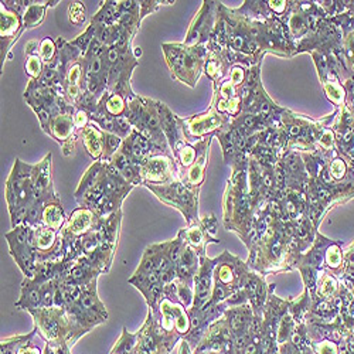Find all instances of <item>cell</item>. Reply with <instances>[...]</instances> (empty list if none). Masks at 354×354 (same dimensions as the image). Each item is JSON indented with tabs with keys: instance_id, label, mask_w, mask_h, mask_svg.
<instances>
[{
	"instance_id": "obj_1",
	"label": "cell",
	"mask_w": 354,
	"mask_h": 354,
	"mask_svg": "<svg viewBox=\"0 0 354 354\" xmlns=\"http://www.w3.org/2000/svg\"><path fill=\"white\" fill-rule=\"evenodd\" d=\"M37 174L39 163L28 165L20 159L15 160L5 186V197L13 228L24 224L33 200Z\"/></svg>"
},
{
	"instance_id": "obj_2",
	"label": "cell",
	"mask_w": 354,
	"mask_h": 354,
	"mask_svg": "<svg viewBox=\"0 0 354 354\" xmlns=\"http://www.w3.org/2000/svg\"><path fill=\"white\" fill-rule=\"evenodd\" d=\"M28 313L35 320L37 335L50 344H67L73 348L82 336L90 333L64 308H40Z\"/></svg>"
},
{
	"instance_id": "obj_3",
	"label": "cell",
	"mask_w": 354,
	"mask_h": 354,
	"mask_svg": "<svg viewBox=\"0 0 354 354\" xmlns=\"http://www.w3.org/2000/svg\"><path fill=\"white\" fill-rule=\"evenodd\" d=\"M97 281L94 279L85 286L67 285L68 297L66 310L86 330H93L100 324L108 322V310L98 297Z\"/></svg>"
},
{
	"instance_id": "obj_4",
	"label": "cell",
	"mask_w": 354,
	"mask_h": 354,
	"mask_svg": "<svg viewBox=\"0 0 354 354\" xmlns=\"http://www.w3.org/2000/svg\"><path fill=\"white\" fill-rule=\"evenodd\" d=\"M162 50L171 77L194 88L204 71L207 46L189 47L185 43H163Z\"/></svg>"
},
{
	"instance_id": "obj_5",
	"label": "cell",
	"mask_w": 354,
	"mask_h": 354,
	"mask_svg": "<svg viewBox=\"0 0 354 354\" xmlns=\"http://www.w3.org/2000/svg\"><path fill=\"white\" fill-rule=\"evenodd\" d=\"M104 63L106 71V91L121 94L128 100L136 97L132 90L131 80L139 60L133 54L132 44L124 47H105Z\"/></svg>"
},
{
	"instance_id": "obj_6",
	"label": "cell",
	"mask_w": 354,
	"mask_h": 354,
	"mask_svg": "<svg viewBox=\"0 0 354 354\" xmlns=\"http://www.w3.org/2000/svg\"><path fill=\"white\" fill-rule=\"evenodd\" d=\"M152 192L159 201L179 210L186 218L187 225L200 221L198 217V194L186 187L180 180H174L167 185H143Z\"/></svg>"
},
{
	"instance_id": "obj_7",
	"label": "cell",
	"mask_w": 354,
	"mask_h": 354,
	"mask_svg": "<svg viewBox=\"0 0 354 354\" xmlns=\"http://www.w3.org/2000/svg\"><path fill=\"white\" fill-rule=\"evenodd\" d=\"M135 354H170L182 336L165 330L152 310L147 312L142 329L136 333Z\"/></svg>"
},
{
	"instance_id": "obj_8",
	"label": "cell",
	"mask_w": 354,
	"mask_h": 354,
	"mask_svg": "<svg viewBox=\"0 0 354 354\" xmlns=\"http://www.w3.org/2000/svg\"><path fill=\"white\" fill-rule=\"evenodd\" d=\"M9 252L24 278H35L37 270V251L33 243V227L19 225L5 234Z\"/></svg>"
},
{
	"instance_id": "obj_9",
	"label": "cell",
	"mask_w": 354,
	"mask_h": 354,
	"mask_svg": "<svg viewBox=\"0 0 354 354\" xmlns=\"http://www.w3.org/2000/svg\"><path fill=\"white\" fill-rule=\"evenodd\" d=\"M128 282L143 295L152 313H158L159 305L163 299L165 285L162 283V279L153 267V262L146 254L142 255L139 267L128 279Z\"/></svg>"
},
{
	"instance_id": "obj_10",
	"label": "cell",
	"mask_w": 354,
	"mask_h": 354,
	"mask_svg": "<svg viewBox=\"0 0 354 354\" xmlns=\"http://www.w3.org/2000/svg\"><path fill=\"white\" fill-rule=\"evenodd\" d=\"M227 124V118L212 106L207 112L197 113L190 118H186V120H182V132L187 143H197L205 136L217 135L218 132H223L221 129H224Z\"/></svg>"
},
{
	"instance_id": "obj_11",
	"label": "cell",
	"mask_w": 354,
	"mask_h": 354,
	"mask_svg": "<svg viewBox=\"0 0 354 354\" xmlns=\"http://www.w3.org/2000/svg\"><path fill=\"white\" fill-rule=\"evenodd\" d=\"M143 185H167L180 180V173L171 155H153L140 165Z\"/></svg>"
},
{
	"instance_id": "obj_12",
	"label": "cell",
	"mask_w": 354,
	"mask_h": 354,
	"mask_svg": "<svg viewBox=\"0 0 354 354\" xmlns=\"http://www.w3.org/2000/svg\"><path fill=\"white\" fill-rule=\"evenodd\" d=\"M23 32V15L0 3V48H2L0 50V60H2V68L8 57H10L9 53L13 44L19 40Z\"/></svg>"
},
{
	"instance_id": "obj_13",
	"label": "cell",
	"mask_w": 354,
	"mask_h": 354,
	"mask_svg": "<svg viewBox=\"0 0 354 354\" xmlns=\"http://www.w3.org/2000/svg\"><path fill=\"white\" fill-rule=\"evenodd\" d=\"M153 315L159 320L160 326L165 330L179 335L182 336V339L192 329V322H190L187 309L183 305L173 302L167 298L162 299L158 313H153Z\"/></svg>"
},
{
	"instance_id": "obj_14",
	"label": "cell",
	"mask_w": 354,
	"mask_h": 354,
	"mask_svg": "<svg viewBox=\"0 0 354 354\" xmlns=\"http://www.w3.org/2000/svg\"><path fill=\"white\" fill-rule=\"evenodd\" d=\"M217 220L214 216L205 217L196 224L187 225L179 231L180 237L192 247L200 257L205 255V247L209 244H218L220 240L216 239Z\"/></svg>"
},
{
	"instance_id": "obj_15",
	"label": "cell",
	"mask_w": 354,
	"mask_h": 354,
	"mask_svg": "<svg viewBox=\"0 0 354 354\" xmlns=\"http://www.w3.org/2000/svg\"><path fill=\"white\" fill-rule=\"evenodd\" d=\"M216 6V2H203L198 13L193 19L189 32L185 40V44L189 47L194 46H204L205 43L209 44L213 30H214V16L213 9Z\"/></svg>"
},
{
	"instance_id": "obj_16",
	"label": "cell",
	"mask_w": 354,
	"mask_h": 354,
	"mask_svg": "<svg viewBox=\"0 0 354 354\" xmlns=\"http://www.w3.org/2000/svg\"><path fill=\"white\" fill-rule=\"evenodd\" d=\"M213 136L214 135L205 136L201 140H198L197 143H194L196 149H197L196 162L189 169L180 171V174H179L180 182L197 194L200 193V189L204 183V177H205L204 170H205V166H207V162H209V147H210Z\"/></svg>"
},
{
	"instance_id": "obj_17",
	"label": "cell",
	"mask_w": 354,
	"mask_h": 354,
	"mask_svg": "<svg viewBox=\"0 0 354 354\" xmlns=\"http://www.w3.org/2000/svg\"><path fill=\"white\" fill-rule=\"evenodd\" d=\"M74 115H57L51 118L50 122V131L48 136L55 139L63 147V155L66 158H70L75 152V145L80 138V132L77 131L74 125Z\"/></svg>"
},
{
	"instance_id": "obj_18",
	"label": "cell",
	"mask_w": 354,
	"mask_h": 354,
	"mask_svg": "<svg viewBox=\"0 0 354 354\" xmlns=\"http://www.w3.org/2000/svg\"><path fill=\"white\" fill-rule=\"evenodd\" d=\"M218 258L210 259L207 255L200 257V270L194 278V302L192 308H203L210 302L214 285V268L217 267Z\"/></svg>"
},
{
	"instance_id": "obj_19",
	"label": "cell",
	"mask_w": 354,
	"mask_h": 354,
	"mask_svg": "<svg viewBox=\"0 0 354 354\" xmlns=\"http://www.w3.org/2000/svg\"><path fill=\"white\" fill-rule=\"evenodd\" d=\"M33 243L39 262L57 261L62 258V237L58 231L39 224L33 227Z\"/></svg>"
},
{
	"instance_id": "obj_20",
	"label": "cell",
	"mask_w": 354,
	"mask_h": 354,
	"mask_svg": "<svg viewBox=\"0 0 354 354\" xmlns=\"http://www.w3.org/2000/svg\"><path fill=\"white\" fill-rule=\"evenodd\" d=\"M100 217L85 207H77L60 231L62 240H77L98 227Z\"/></svg>"
},
{
	"instance_id": "obj_21",
	"label": "cell",
	"mask_w": 354,
	"mask_h": 354,
	"mask_svg": "<svg viewBox=\"0 0 354 354\" xmlns=\"http://www.w3.org/2000/svg\"><path fill=\"white\" fill-rule=\"evenodd\" d=\"M155 105H156V109H158V113L160 118L162 129L167 138L171 153H174L182 145L186 143V140L183 138V132H182V118L173 113V111L162 101L155 100Z\"/></svg>"
},
{
	"instance_id": "obj_22",
	"label": "cell",
	"mask_w": 354,
	"mask_h": 354,
	"mask_svg": "<svg viewBox=\"0 0 354 354\" xmlns=\"http://www.w3.org/2000/svg\"><path fill=\"white\" fill-rule=\"evenodd\" d=\"M55 194L57 193L54 190V183H53V155L48 153L44 156L41 162H39V174L36 179L32 204L35 203L44 204Z\"/></svg>"
},
{
	"instance_id": "obj_23",
	"label": "cell",
	"mask_w": 354,
	"mask_h": 354,
	"mask_svg": "<svg viewBox=\"0 0 354 354\" xmlns=\"http://www.w3.org/2000/svg\"><path fill=\"white\" fill-rule=\"evenodd\" d=\"M100 275L102 274L95 265L88 261L85 257H81L71 263L64 282L73 286H85L94 279H98Z\"/></svg>"
},
{
	"instance_id": "obj_24",
	"label": "cell",
	"mask_w": 354,
	"mask_h": 354,
	"mask_svg": "<svg viewBox=\"0 0 354 354\" xmlns=\"http://www.w3.org/2000/svg\"><path fill=\"white\" fill-rule=\"evenodd\" d=\"M37 330L33 329L30 333L5 337L0 340V354H43L39 346L35 344Z\"/></svg>"
},
{
	"instance_id": "obj_25",
	"label": "cell",
	"mask_w": 354,
	"mask_h": 354,
	"mask_svg": "<svg viewBox=\"0 0 354 354\" xmlns=\"http://www.w3.org/2000/svg\"><path fill=\"white\" fill-rule=\"evenodd\" d=\"M15 308L26 312L43 308V283L24 278L20 288V298L15 304Z\"/></svg>"
},
{
	"instance_id": "obj_26",
	"label": "cell",
	"mask_w": 354,
	"mask_h": 354,
	"mask_svg": "<svg viewBox=\"0 0 354 354\" xmlns=\"http://www.w3.org/2000/svg\"><path fill=\"white\" fill-rule=\"evenodd\" d=\"M67 220H68V217L66 214V210L63 207L60 197L55 194L48 201H46L43 212H41V218H40L41 225L60 232L64 228Z\"/></svg>"
},
{
	"instance_id": "obj_27",
	"label": "cell",
	"mask_w": 354,
	"mask_h": 354,
	"mask_svg": "<svg viewBox=\"0 0 354 354\" xmlns=\"http://www.w3.org/2000/svg\"><path fill=\"white\" fill-rule=\"evenodd\" d=\"M84 149L93 159V162H102L104 158V132L91 122L85 129L80 132Z\"/></svg>"
},
{
	"instance_id": "obj_28",
	"label": "cell",
	"mask_w": 354,
	"mask_h": 354,
	"mask_svg": "<svg viewBox=\"0 0 354 354\" xmlns=\"http://www.w3.org/2000/svg\"><path fill=\"white\" fill-rule=\"evenodd\" d=\"M163 298H167L173 302L183 305L186 309H190L194 302V285L176 278L173 282L165 286Z\"/></svg>"
},
{
	"instance_id": "obj_29",
	"label": "cell",
	"mask_w": 354,
	"mask_h": 354,
	"mask_svg": "<svg viewBox=\"0 0 354 354\" xmlns=\"http://www.w3.org/2000/svg\"><path fill=\"white\" fill-rule=\"evenodd\" d=\"M60 2H35V0H26V9L23 12L24 30H30L43 24L46 19L47 9L55 8Z\"/></svg>"
},
{
	"instance_id": "obj_30",
	"label": "cell",
	"mask_w": 354,
	"mask_h": 354,
	"mask_svg": "<svg viewBox=\"0 0 354 354\" xmlns=\"http://www.w3.org/2000/svg\"><path fill=\"white\" fill-rule=\"evenodd\" d=\"M200 270V255L192 248L186 247L179 263L176 267V277L183 282L194 285V278Z\"/></svg>"
},
{
	"instance_id": "obj_31",
	"label": "cell",
	"mask_w": 354,
	"mask_h": 354,
	"mask_svg": "<svg viewBox=\"0 0 354 354\" xmlns=\"http://www.w3.org/2000/svg\"><path fill=\"white\" fill-rule=\"evenodd\" d=\"M113 165L118 170L121 171V174L125 177V180L135 186H143V179L140 174V166L135 162H132L121 149L115 153V156L109 162Z\"/></svg>"
},
{
	"instance_id": "obj_32",
	"label": "cell",
	"mask_w": 354,
	"mask_h": 354,
	"mask_svg": "<svg viewBox=\"0 0 354 354\" xmlns=\"http://www.w3.org/2000/svg\"><path fill=\"white\" fill-rule=\"evenodd\" d=\"M127 109H128V98H125L121 94L106 91L104 97L100 100L98 108L95 112L105 113L111 118H121V116H125Z\"/></svg>"
},
{
	"instance_id": "obj_33",
	"label": "cell",
	"mask_w": 354,
	"mask_h": 354,
	"mask_svg": "<svg viewBox=\"0 0 354 354\" xmlns=\"http://www.w3.org/2000/svg\"><path fill=\"white\" fill-rule=\"evenodd\" d=\"M26 54V64H24V71L26 74L30 77V80H39L46 68V64L39 55V44L36 41H30L26 46L24 50Z\"/></svg>"
},
{
	"instance_id": "obj_34",
	"label": "cell",
	"mask_w": 354,
	"mask_h": 354,
	"mask_svg": "<svg viewBox=\"0 0 354 354\" xmlns=\"http://www.w3.org/2000/svg\"><path fill=\"white\" fill-rule=\"evenodd\" d=\"M105 169V163L104 162H94L90 167L86 169V171L84 173L82 179L80 180V185L74 193V197H75V201H78L80 198H82L88 192H90L95 185L97 182L100 180V177L102 174Z\"/></svg>"
},
{
	"instance_id": "obj_35",
	"label": "cell",
	"mask_w": 354,
	"mask_h": 354,
	"mask_svg": "<svg viewBox=\"0 0 354 354\" xmlns=\"http://www.w3.org/2000/svg\"><path fill=\"white\" fill-rule=\"evenodd\" d=\"M121 17V2H100V10L91 17V23L98 26H113Z\"/></svg>"
},
{
	"instance_id": "obj_36",
	"label": "cell",
	"mask_w": 354,
	"mask_h": 354,
	"mask_svg": "<svg viewBox=\"0 0 354 354\" xmlns=\"http://www.w3.org/2000/svg\"><path fill=\"white\" fill-rule=\"evenodd\" d=\"M173 158L177 163V167H179V173L189 169L196 162V158H197L196 146L186 142L173 153Z\"/></svg>"
},
{
	"instance_id": "obj_37",
	"label": "cell",
	"mask_w": 354,
	"mask_h": 354,
	"mask_svg": "<svg viewBox=\"0 0 354 354\" xmlns=\"http://www.w3.org/2000/svg\"><path fill=\"white\" fill-rule=\"evenodd\" d=\"M136 343H138L136 333H129L128 329L124 328L120 340L115 343L109 354H135Z\"/></svg>"
},
{
	"instance_id": "obj_38",
	"label": "cell",
	"mask_w": 354,
	"mask_h": 354,
	"mask_svg": "<svg viewBox=\"0 0 354 354\" xmlns=\"http://www.w3.org/2000/svg\"><path fill=\"white\" fill-rule=\"evenodd\" d=\"M39 55L46 66H53L58 60V46L51 37H44L39 46Z\"/></svg>"
},
{
	"instance_id": "obj_39",
	"label": "cell",
	"mask_w": 354,
	"mask_h": 354,
	"mask_svg": "<svg viewBox=\"0 0 354 354\" xmlns=\"http://www.w3.org/2000/svg\"><path fill=\"white\" fill-rule=\"evenodd\" d=\"M97 32H98V26L90 21V24H88L85 28V32L81 33L77 39H74L70 43L74 47H77L82 53V55H85L88 48H90V46L93 44V41L97 39Z\"/></svg>"
},
{
	"instance_id": "obj_40",
	"label": "cell",
	"mask_w": 354,
	"mask_h": 354,
	"mask_svg": "<svg viewBox=\"0 0 354 354\" xmlns=\"http://www.w3.org/2000/svg\"><path fill=\"white\" fill-rule=\"evenodd\" d=\"M104 132V131H102ZM124 139L115 133L104 132V163H109L111 159L115 156V153L121 149Z\"/></svg>"
},
{
	"instance_id": "obj_41",
	"label": "cell",
	"mask_w": 354,
	"mask_h": 354,
	"mask_svg": "<svg viewBox=\"0 0 354 354\" xmlns=\"http://www.w3.org/2000/svg\"><path fill=\"white\" fill-rule=\"evenodd\" d=\"M68 20L74 26H81L86 20V8L84 2H71L68 5Z\"/></svg>"
},
{
	"instance_id": "obj_42",
	"label": "cell",
	"mask_w": 354,
	"mask_h": 354,
	"mask_svg": "<svg viewBox=\"0 0 354 354\" xmlns=\"http://www.w3.org/2000/svg\"><path fill=\"white\" fill-rule=\"evenodd\" d=\"M310 346H312L315 354H337L336 343L332 340H328V339L312 343Z\"/></svg>"
},
{
	"instance_id": "obj_43",
	"label": "cell",
	"mask_w": 354,
	"mask_h": 354,
	"mask_svg": "<svg viewBox=\"0 0 354 354\" xmlns=\"http://www.w3.org/2000/svg\"><path fill=\"white\" fill-rule=\"evenodd\" d=\"M115 127H116V135L121 136L122 139H127L133 132V127L127 116L115 118Z\"/></svg>"
},
{
	"instance_id": "obj_44",
	"label": "cell",
	"mask_w": 354,
	"mask_h": 354,
	"mask_svg": "<svg viewBox=\"0 0 354 354\" xmlns=\"http://www.w3.org/2000/svg\"><path fill=\"white\" fill-rule=\"evenodd\" d=\"M245 77H247V71H245L244 67H241V66H234V67L231 68L230 81H231V84H232L235 88L244 85Z\"/></svg>"
},
{
	"instance_id": "obj_45",
	"label": "cell",
	"mask_w": 354,
	"mask_h": 354,
	"mask_svg": "<svg viewBox=\"0 0 354 354\" xmlns=\"http://www.w3.org/2000/svg\"><path fill=\"white\" fill-rule=\"evenodd\" d=\"M73 120H74V125H75V128H77L78 132H81L82 129H85L88 125L91 124L90 113L82 111V109H77V111H75V113H74V116H73Z\"/></svg>"
},
{
	"instance_id": "obj_46",
	"label": "cell",
	"mask_w": 354,
	"mask_h": 354,
	"mask_svg": "<svg viewBox=\"0 0 354 354\" xmlns=\"http://www.w3.org/2000/svg\"><path fill=\"white\" fill-rule=\"evenodd\" d=\"M324 259H326L328 265L332 268H337L342 262V252L337 245H332L328 248V252L324 254Z\"/></svg>"
},
{
	"instance_id": "obj_47",
	"label": "cell",
	"mask_w": 354,
	"mask_h": 354,
	"mask_svg": "<svg viewBox=\"0 0 354 354\" xmlns=\"http://www.w3.org/2000/svg\"><path fill=\"white\" fill-rule=\"evenodd\" d=\"M313 58H315V63H316L319 75L322 78H324V77L329 74V63H328V60L322 54H319V53H313Z\"/></svg>"
},
{
	"instance_id": "obj_48",
	"label": "cell",
	"mask_w": 354,
	"mask_h": 354,
	"mask_svg": "<svg viewBox=\"0 0 354 354\" xmlns=\"http://www.w3.org/2000/svg\"><path fill=\"white\" fill-rule=\"evenodd\" d=\"M268 9L274 13V15H283L289 8H290V2H283V0H277V2H267Z\"/></svg>"
},
{
	"instance_id": "obj_49",
	"label": "cell",
	"mask_w": 354,
	"mask_h": 354,
	"mask_svg": "<svg viewBox=\"0 0 354 354\" xmlns=\"http://www.w3.org/2000/svg\"><path fill=\"white\" fill-rule=\"evenodd\" d=\"M330 176L336 177V179H339V177L343 176V171H344V166H343V162L342 160H335L332 163V167H330Z\"/></svg>"
},
{
	"instance_id": "obj_50",
	"label": "cell",
	"mask_w": 354,
	"mask_h": 354,
	"mask_svg": "<svg viewBox=\"0 0 354 354\" xmlns=\"http://www.w3.org/2000/svg\"><path fill=\"white\" fill-rule=\"evenodd\" d=\"M320 145L323 146V147H330L332 146V133L330 132H326L324 133L322 138H320Z\"/></svg>"
},
{
	"instance_id": "obj_51",
	"label": "cell",
	"mask_w": 354,
	"mask_h": 354,
	"mask_svg": "<svg viewBox=\"0 0 354 354\" xmlns=\"http://www.w3.org/2000/svg\"><path fill=\"white\" fill-rule=\"evenodd\" d=\"M179 354H193V350L190 348V346H189V344H187L185 340H182V342H180Z\"/></svg>"
},
{
	"instance_id": "obj_52",
	"label": "cell",
	"mask_w": 354,
	"mask_h": 354,
	"mask_svg": "<svg viewBox=\"0 0 354 354\" xmlns=\"http://www.w3.org/2000/svg\"><path fill=\"white\" fill-rule=\"evenodd\" d=\"M133 54H135V57L139 60V57L142 55V48H140V47H133Z\"/></svg>"
}]
</instances>
